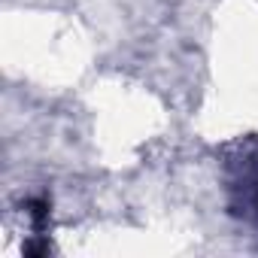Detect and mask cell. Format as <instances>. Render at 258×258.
<instances>
[{"label": "cell", "instance_id": "1", "mask_svg": "<svg viewBox=\"0 0 258 258\" xmlns=\"http://www.w3.org/2000/svg\"><path fill=\"white\" fill-rule=\"evenodd\" d=\"M255 207H258V198H255Z\"/></svg>", "mask_w": 258, "mask_h": 258}]
</instances>
